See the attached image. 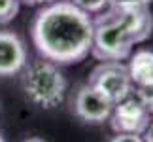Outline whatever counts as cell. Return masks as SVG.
Returning <instances> with one entry per match:
<instances>
[{"instance_id":"cell-1","label":"cell","mask_w":153,"mask_h":142,"mask_svg":"<svg viewBox=\"0 0 153 142\" xmlns=\"http://www.w3.org/2000/svg\"><path fill=\"white\" fill-rule=\"evenodd\" d=\"M32 42L42 59L55 64H76L91 53L93 19L68 0H55L36 13Z\"/></svg>"},{"instance_id":"cell-2","label":"cell","mask_w":153,"mask_h":142,"mask_svg":"<svg viewBox=\"0 0 153 142\" xmlns=\"http://www.w3.org/2000/svg\"><path fill=\"white\" fill-rule=\"evenodd\" d=\"M153 32V15L149 8L115 10L106 8L93 19L91 53L98 61H125L132 47L146 42Z\"/></svg>"},{"instance_id":"cell-3","label":"cell","mask_w":153,"mask_h":142,"mask_svg":"<svg viewBox=\"0 0 153 142\" xmlns=\"http://www.w3.org/2000/svg\"><path fill=\"white\" fill-rule=\"evenodd\" d=\"M21 72V87L32 104L44 110H51L64 100L68 81L59 64L48 59H38L30 64H25Z\"/></svg>"},{"instance_id":"cell-4","label":"cell","mask_w":153,"mask_h":142,"mask_svg":"<svg viewBox=\"0 0 153 142\" xmlns=\"http://www.w3.org/2000/svg\"><path fill=\"white\" fill-rule=\"evenodd\" d=\"M87 84L111 104H117L128 95H132L131 76H128L127 64H123L121 61H102L98 67L93 68Z\"/></svg>"},{"instance_id":"cell-5","label":"cell","mask_w":153,"mask_h":142,"mask_svg":"<svg viewBox=\"0 0 153 142\" xmlns=\"http://www.w3.org/2000/svg\"><path fill=\"white\" fill-rule=\"evenodd\" d=\"M108 120H110V125L115 133L142 135L151 121V114L136 97L128 95L121 102L114 104Z\"/></svg>"},{"instance_id":"cell-6","label":"cell","mask_w":153,"mask_h":142,"mask_svg":"<svg viewBox=\"0 0 153 142\" xmlns=\"http://www.w3.org/2000/svg\"><path fill=\"white\" fill-rule=\"evenodd\" d=\"M70 104H72V112L81 121L93 123V125L104 123L110 117L111 108H114V104L106 100L97 89H93L89 84L79 85L72 93Z\"/></svg>"},{"instance_id":"cell-7","label":"cell","mask_w":153,"mask_h":142,"mask_svg":"<svg viewBox=\"0 0 153 142\" xmlns=\"http://www.w3.org/2000/svg\"><path fill=\"white\" fill-rule=\"evenodd\" d=\"M27 64L25 42L15 32L0 31V76L19 74Z\"/></svg>"},{"instance_id":"cell-8","label":"cell","mask_w":153,"mask_h":142,"mask_svg":"<svg viewBox=\"0 0 153 142\" xmlns=\"http://www.w3.org/2000/svg\"><path fill=\"white\" fill-rule=\"evenodd\" d=\"M131 81L136 87L153 84V51L151 49H138L131 53L127 64Z\"/></svg>"},{"instance_id":"cell-9","label":"cell","mask_w":153,"mask_h":142,"mask_svg":"<svg viewBox=\"0 0 153 142\" xmlns=\"http://www.w3.org/2000/svg\"><path fill=\"white\" fill-rule=\"evenodd\" d=\"M19 0H0V25H8L19 13Z\"/></svg>"},{"instance_id":"cell-10","label":"cell","mask_w":153,"mask_h":142,"mask_svg":"<svg viewBox=\"0 0 153 142\" xmlns=\"http://www.w3.org/2000/svg\"><path fill=\"white\" fill-rule=\"evenodd\" d=\"M68 2H72L76 8H79L85 13H100L108 8L110 0H68Z\"/></svg>"},{"instance_id":"cell-11","label":"cell","mask_w":153,"mask_h":142,"mask_svg":"<svg viewBox=\"0 0 153 142\" xmlns=\"http://www.w3.org/2000/svg\"><path fill=\"white\" fill-rule=\"evenodd\" d=\"M153 0H110L108 8H115V10H142V8H149V4Z\"/></svg>"},{"instance_id":"cell-12","label":"cell","mask_w":153,"mask_h":142,"mask_svg":"<svg viewBox=\"0 0 153 142\" xmlns=\"http://www.w3.org/2000/svg\"><path fill=\"white\" fill-rule=\"evenodd\" d=\"M134 97H136L140 102H142L146 108H148L149 114H153V84L136 87V93H134Z\"/></svg>"},{"instance_id":"cell-13","label":"cell","mask_w":153,"mask_h":142,"mask_svg":"<svg viewBox=\"0 0 153 142\" xmlns=\"http://www.w3.org/2000/svg\"><path fill=\"white\" fill-rule=\"evenodd\" d=\"M110 142H144L142 135H127V133H115V137Z\"/></svg>"},{"instance_id":"cell-14","label":"cell","mask_w":153,"mask_h":142,"mask_svg":"<svg viewBox=\"0 0 153 142\" xmlns=\"http://www.w3.org/2000/svg\"><path fill=\"white\" fill-rule=\"evenodd\" d=\"M142 140H144V142H153V120L149 121L148 129L142 133Z\"/></svg>"},{"instance_id":"cell-15","label":"cell","mask_w":153,"mask_h":142,"mask_svg":"<svg viewBox=\"0 0 153 142\" xmlns=\"http://www.w3.org/2000/svg\"><path fill=\"white\" fill-rule=\"evenodd\" d=\"M19 2H25L28 6H36V4H51V2H55V0H19Z\"/></svg>"},{"instance_id":"cell-16","label":"cell","mask_w":153,"mask_h":142,"mask_svg":"<svg viewBox=\"0 0 153 142\" xmlns=\"http://www.w3.org/2000/svg\"><path fill=\"white\" fill-rule=\"evenodd\" d=\"M25 142H45L44 138H40V137H30V138H27Z\"/></svg>"},{"instance_id":"cell-17","label":"cell","mask_w":153,"mask_h":142,"mask_svg":"<svg viewBox=\"0 0 153 142\" xmlns=\"http://www.w3.org/2000/svg\"><path fill=\"white\" fill-rule=\"evenodd\" d=\"M0 142H4V138H2V135H0Z\"/></svg>"}]
</instances>
